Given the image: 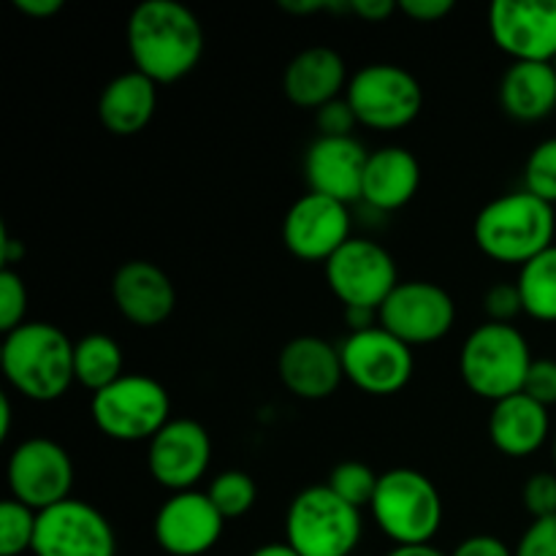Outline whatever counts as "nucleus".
Returning a JSON list of instances; mask_svg holds the SVG:
<instances>
[{
  "label": "nucleus",
  "mask_w": 556,
  "mask_h": 556,
  "mask_svg": "<svg viewBox=\"0 0 556 556\" xmlns=\"http://www.w3.org/2000/svg\"><path fill=\"white\" fill-rule=\"evenodd\" d=\"M125 38L136 71L150 76L155 85L185 79L204 54V27L199 16L177 0H144L136 5Z\"/></svg>",
  "instance_id": "obj_1"
},
{
  "label": "nucleus",
  "mask_w": 556,
  "mask_h": 556,
  "mask_svg": "<svg viewBox=\"0 0 556 556\" xmlns=\"http://www.w3.org/2000/svg\"><path fill=\"white\" fill-rule=\"evenodd\" d=\"M3 378L30 402H54L68 394L74 378V342L43 320H25L0 348Z\"/></svg>",
  "instance_id": "obj_2"
},
{
  "label": "nucleus",
  "mask_w": 556,
  "mask_h": 556,
  "mask_svg": "<svg viewBox=\"0 0 556 556\" xmlns=\"http://www.w3.org/2000/svg\"><path fill=\"white\" fill-rule=\"evenodd\" d=\"M556 212L527 190L489 201L472 223V239L486 258L525 266L554 248Z\"/></svg>",
  "instance_id": "obj_3"
},
{
  "label": "nucleus",
  "mask_w": 556,
  "mask_h": 556,
  "mask_svg": "<svg viewBox=\"0 0 556 556\" xmlns=\"http://www.w3.org/2000/svg\"><path fill=\"white\" fill-rule=\"evenodd\" d=\"M532 362L527 337L514 324L492 320L472 329L459 353L462 380L472 394L489 402L521 394Z\"/></svg>",
  "instance_id": "obj_4"
},
{
  "label": "nucleus",
  "mask_w": 556,
  "mask_h": 556,
  "mask_svg": "<svg viewBox=\"0 0 556 556\" xmlns=\"http://www.w3.org/2000/svg\"><path fill=\"white\" fill-rule=\"evenodd\" d=\"M369 508L378 530L396 546H429L443 527L438 486L410 467L383 472Z\"/></svg>",
  "instance_id": "obj_5"
},
{
  "label": "nucleus",
  "mask_w": 556,
  "mask_h": 556,
  "mask_svg": "<svg viewBox=\"0 0 556 556\" xmlns=\"http://www.w3.org/2000/svg\"><path fill=\"white\" fill-rule=\"evenodd\" d=\"M362 510L329 486H307L291 500L286 543L302 556H351L362 543Z\"/></svg>",
  "instance_id": "obj_6"
},
{
  "label": "nucleus",
  "mask_w": 556,
  "mask_h": 556,
  "mask_svg": "<svg viewBox=\"0 0 556 556\" xmlns=\"http://www.w3.org/2000/svg\"><path fill=\"white\" fill-rule=\"evenodd\" d=\"M92 421L98 432L117 443H150L172 421V396L147 375H123L92 394Z\"/></svg>",
  "instance_id": "obj_7"
},
{
  "label": "nucleus",
  "mask_w": 556,
  "mask_h": 556,
  "mask_svg": "<svg viewBox=\"0 0 556 556\" xmlns=\"http://www.w3.org/2000/svg\"><path fill=\"white\" fill-rule=\"evenodd\" d=\"M348 103L358 125L372 130L407 128L421 114V81L394 63H372L358 68L348 81Z\"/></svg>",
  "instance_id": "obj_8"
},
{
  "label": "nucleus",
  "mask_w": 556,
  "mask_h": 556,
  "mask_svg": "<svg viewBox=\"0 0 556 556\" xmlns=\"http://www.w3.org/2000/svg\"><path fill=\"white\" fill-rule=\"evenodd\" d=\"M326 282L342 307H362L378 313L386 299L400 286L396 261L383 244L351 237L329 261Z\"/></svg>",
  "instance_id": "obj_9"
},
{
  "label": "nucleus",
  "mask_w": 556,
  "mask_h": 556,
  "mask_svg": "<svg viewBox=\"0 0 556 556\" xmlns=\"http://www.w3.org/2000/svg\"><path fill=\"white\" fill-rule=\"evenodd\" d=\"M340 356L345 378L369 396L400 394L416 369L413 348L389 334L383 326L348 334L340 345Z\"/></svg>",
  "instance_id": "obj_10"
},
{
  "label": "nucleus",
  "mask_w": 556,
  "mask_h": 556,
  "mask_svg": "<svg viewBox=\"0 0 556 556\" xmlns=\"http://www.w3.org/2000/svg\"><path fill=\"white\" fill-rule=\"evenodd\" d=\"M11 500L27 505L36 514L71 500L74 462L60 443L49 438L22 440L9 456Z\"/></svg>",
  "instance_id": "obj_11"
},
{
  "label": "nucleus",
  "mask_w": 556,
  "mask_h": 556,
  "mask_svg": "<svg viewBox=\"0 0 556 556\" xmlns=\"http://www.w3.org/2000/svg\"><path fill=\"white\" fill-rule=\"evenodd\" d=\"M456 324V304L443 286L429 280H405L378 309V326L405 345H432Z\"/></svg>",
  "instance_id": "obj_12"
},
{
  "label": "nucleus",
  "mask_w": 556,
  "mask_h": 556,
  "mask_svg": "<svg viewBox=\"0 0 556 556\" xmlns=\"http://www.w3.org/2000/svg\"><path fill=\"white\" fill-rule=\"evenodd\" d=\"M33 556H117V535L106 516L81 500H65L38 514Z\"/></svg>",
  "instance_id": "obj_13"
},
{
  "label": "nucleus",
  "mask_w": 556,
  "mask_h": 556,
  "mask_svg": "<svg viewBox=\"0 0 556 556\" xmlns=\"http://www.w3.org/2000/svg\"><path fill=\"white\" fill-rule=\"evenodd\" d=\"M489 33L494 47L514 63H554L556 0H494Z\"/></svg>",
  "instance_id": "obj_14"
},
{
  "label": "nucleus",
  "mask_w": 556,
  "mask_h": 556,
  "mask_svg": "<svg viewBox=\"0 0 556 556\" xmlns=\"http://www.w3.org/2000/svg\"><path fill=\"white\" fill-rule=\"evenodd\" d=\"M212 462L210 432L193 418H172L147 448L150 476L172 494L193 492Z\"/></svg>",
  "instance_id": "obj_15"
},
{
  "label": "nucleus",
  "mask_w": 556,
  "mask_h": 556,
  "mask_svg": "<svg viewBox=\"0 0 556 556\" xmlns=\"http://www.w3.org/2000/svg\"><path fill=\"white\" fill-rule=\"evenodd\" d=\"M351 239V212L326 195L307 193L288 210L282 220V242L288 253L307 264L329 261Z\"/></svg>",
  "instance_id": "obj_16"
},
{
  "label": "nucleus",
  "mask_w": 556,
  "mask_h": 556,
  "mask_svg": "<svg viewBox=\"0 0 556 556\" xmlns=\"http://www.w3.org/2000/svg\"><path fill=\"white\" fill-rule=\"evenodd\" d=\"M226 519L206 492L172 494L152 521L157 546L168 556H204L220 543Z\"/></svg>",
  "instance_id": "obj_17"
},
{
  "label": "nucleus",
  "mask_w": 556,
  "mask_h": 556,
  "mask_svg": "<svg viewBox=\"0 0 556 556\" xmlns=\"http://www.w3.org/2000/svg\"><path fill=\"white\" fill-rule=\"evenodd\" d=\"M367 161L369 152L353 136L345 139L318 136L304 152V179L309 193L326 195L340 204H353L362 199Z\"/></svg>",
  "instance_id": "obj_18"
},
{
  "label": "nucleus",
  "mask_w": 556,
  "mask_h": 556,
  "mask_svg": "<svg viewBox=\"0 0 556 556\" xmlns=\"http://www.w3.org/2000/svg\"><path fill=\"white\" fill-rule=\"evenodd\" d=\"M277 375L293 396L320 402L340 389L345 369H342L340 348L324 337L302 334L282 345L277 356Z\"/></svg>",
  "instance_id": "obj_19"
},
{
  "label": "nucleus",
  "mask_w": 556,
  "mask_h": 556,
  "mask_svg": "<svg viewBox=\"0 0 556 556\" xmlns=\"http://www.w3.org/2000/svg\"><path fill=\"white\" fill-rule=\"evenodd\" d=\"M112 299L125 320L139 329L166 324L177 307V291L166 271L152 261H125L112 280Z\"/></svg>",
  "instance_id": "obj_20"
},
{
  "label": "nucleus",
  "mask_w": 556,
  "mask_h": 556,
  "mask_svg": "<svg viewBox=\"0 0 556 556\" xmlns=\"http://www.w3.org/2000/svg\"><path fill=\"white\" fill-rule=\"evenodd\" d=\"M348 68L340 52L331 47L302 49L282 74V92L288 101L299 109H315L318 112L326 103L337 101L345 90Z\"/></svg>",
  "instance_id": "obj_21"
},
{
  "label": "nucleus",
  "mask_w": 556,
  "mask_h": 556,
  "mask_svg": "<svg viewBox=\"0 0 556 556\" xmlns=\"http://www.w3.org/2000/svg\"><path fill=\"white\" fill-rule=\"evenodd\" d=\"M552 438V418L548 407L530 400L527 394H514L503 402H494L489 416V440L500 454L510 459H525L538 454Z\"/></svg>",
  "instance_id": "obj_22"
},
{
  "label": "nucleus",
  "mask_w": 556,
  "mask_h": 556,
  "mask_svg": "<svg viewBox=\"0 0 556 556\" xmlns=\"http://www.w3.org/2000/svg\"><path fill=\"white\" fill-rule=\"evenodd\" d=\"M421 185V163L405 147H380L369 152L364 172L362 201L372 210L396 212L410 204Z\"/></svg>",
  "instance_id": "obj_23"
},
{
  "label": "nucleus",
  "mask_w": 556,
  "mask_h": 556,
  "mask_svg": "<svg viewBox=\"0 0 556 556\" xmlns=\"http://www.w3.org/2000/svg\"><path fill=\"white\" fill-rule=\"evenodd\" d=\"M155 106L157 85L134 68L106 81L98 98V119L112 136H136L150 125Z\"/></svg>",
  "instance_id": "obj_24"
},
{
  "label": "nucleus",
  "mask_w": 556,
  "mask_h": 556,
  "mask_svg": "<svg viewBox=\"0 0 556 556\" xmlns=\"http://www.w3.org/2000/svg\"><path fill=\"white\" fill-rule=\"evenodd\" d=\"M500 103L519 123H541L556 109L554 63H514L500 79Z\"/></svg>",
  "instance_id": "obj_25"
},
{
  "label": "nucleus",
  "mask_w": 556,
  "mask_h": 556,
  "mask_svg": "<svg viewBox=\"0 0 556 556\" xmlns=\"http://www.w3.org/2000/svg\"><path fill=\"white\" fill-rule=\"evenodd\" d=\"M74 378L98 394L123 378V351L109 334H87L74 342Z\"/></svg>",
  "instance_id": "obj_26"
},
{
  "label": "nucleus",
  "mask_w": 556,
  "mask_h": 556,
  "mask_svg": "<svg viewBox=\"0 0 556 556\" xmlns=\"http://www.w3.org/2000/svg\"><path fill=\"white\" fill-rule=\"evenodd\" d=\"M516 286L530 318L556 324V244L521 266Z\"/></svg>",
  "instance_id": "obj_27"
},
{
  "label": "nucleus",
  "mask_w": 556,
  "mask_h": 556,
  "mask_svg": "<svg viewBox=\"0 0 556 556\" xmlns=\"http://www.w3.org/2000/svg\"><path fill=\"white\" fill-rule=\"evenodd\" d=\"M206 494H210L212 505L220 510L223 519L231 521L250 514V508L255 505V497H258V486H255V481L248 472L226 470L210 483Z\"/></svg>",
  "instance_id": "obj_28"
},
{
  "label": "nucleus",
  "mask_w": 556,
  "mask_h": 556,
  "mask_svg": "<svg viewBox=\"0 0 556 556\" xmlns=\"http://www.w3.org/2000/svg\"><path fill=\"white\" fill-rule=\"evenodd\" d=\"M380 476L364 462H342L331 470L329 483L326 486L337 494L340 500H345L348 505H353L356 510L369 508L378 492Z\"/></svg>",
  "instance_id": "obj_29"
},
{
  "label": "nucleus",
  "mask_w": 556,
  "mask_h": 556,
  "mask_svg": "<svg viewBox=\"0 0 556 556\" xmlns=\"http://www.w3.org/2000/svg\"><path fill=\"white\" fill-rule=\"evenodd\" d=\"M38 514L16 500L0 505V556H22L33 552Z\"/></svg>",
  "instance_id": "obj_30"
},
{
  "label": "nucleus",
  "mask_w": 556,
  "mask_h": 556,
  "mask_svg": "<svg viewBox=\"0 0 556 556\" xmlns=\"http://www.w3.org/2000/svg\"><path fill=\"white\" fill-rule=\"evenodd\" d=\"M525 190L546 204H556V136L541 141L527 157Z\"/></svg>",
  "instance_id": "obj_31"
},
{
  "label": "nucleus",
  "mask_w": 556,
  "mask_h": 556,
  "mask_svg": "<svg viewBox=\"0 0 556 556\" xmlns=\"http://www.w3.org/2000/svg\"><path fill=\"white\" fill-rule=\"evenodd\" d=\"M27 315V288L14 269H0V329L3 334L20 329Z\"/></svg>",
  "instance_id": "obj_32"
},
{
  "label": "nucleus",
  "mask_w": 556,
  "mask_h": 556,
  "mask_svg": "<svg viewBox=\"0 0 556 556\" xmlns=\"http://www.w3.org/2000/svg\"><path fill=\"white\" fill-rule=\"evenodd\" d=\"M521 500H525V508L532 521L556 516V472H535L527 478Z\"/></svg>",
  "instance_id": "obj_33"
},
{
  "label": "nucleus",
  "mask_w": 556,
  "mask_h": 556,
  "mask_svg": "<svg viewBox=\"0 0 556 556\" xmlns=\"http://www.w3.org/2000/svg\"><path fill=\"white\" fill-rule=\"evenodd\" d=\"M483 309H486L492 324H514L516 315L525 313L521 293L516 282H497L483 296Z\"/></svg>",
  "instance_id": "obj_34"
},
{
  "label": "nucleus",
  "mask_w": 556,
  "mask_h": 556,
  "mask_svg": "<svg viewBox=\"0 0 556 556\" xmlns=\"http://www.w3.org/2000/svg\"><path fill=\"white\" fill-rule=\"evenodd\" d=\"M315 125H318L320 136L345 139V136H353V128L358 125V119L351 103H348V98H337V101L326 103V106H320L315 112Z\"/></svg>",
  "instance_id": "obj_35"
},
{
  "label": "nucleus",
  "mask_w": 556,
  "mask_h": 556,
  "mask_svg": "<svg viewBox=\"0 0 556 556\" xmlns=\"http://www.w3.org/2000/svg\"><path fill=\"white\" fill-rule=\"evenodd\" d=\"M516 556H556V516L535 519L514 548Z\"/></svg>",
  "instance_id": "obj_36"
},
{
  "label": "nucleus",
  "mask_w": 556,
  "mask_h": 556,
  "mask_svg": "<svg viewBox=\"0 0 556 556\" xmlns=\"http://www.w3.org/2000/svg\"><path fill=\"white\" fill-rule=\"evenodd\" d=\"M521 394L541 402L543 407L556 405V358H535L532 362Z\"/></svg>",
  "instance_id": "obj_37"
},
{
  "label": "nucleus",
  "mask_w": 556,
  "mask_h": 556,
  "mask_svg": "<svg viewBox=\"0 0 556 556\" xmlns=\"http://www.w3.org/2000/svg\"><path fill=\"white\" fill-rule=\"evenodd\" d=\"M400 11L410 20L429 25V22L445 20L454 11V3L451 0H402Z\"/></svg>",
  "instance_id": "obj_38"
},
{
  "label": "nucleus",
  "mask_w": 556,
  "mask_h": 556,
  "mask_svg": "<svg viewBox=\"0 0 556 556\" xmlns=\"http://www.w3.org/2000/svg\"><path fill=\"white\" fill-rule=\"evenodd\" d=\"M451 556H516L508 543L494 535H470L451 552Z\"/></svg>",
  "instance_id": "obj_39"
},
{
  "label": "nucleus",
  "mask_w": 556,
  "mask_h": 556,
  "mask_svg": "<svg viewBox=\"0 0 556 556\" xmlns=\"http://www.w3.org/2000/svg\"><path fill=\"white\" fill-rule=\"evenodd\" d=\"M280 9L296 16H313L324 14V11H348L351 14V0H280Z\"/></svg>",
  "instance_id": "obj_40"
},
{
  "label": "nucleus",
  "mask_w": 556,
  "mask_h": 556,
  "mask_svg": "<svg viewBox=\"0 0 556 556\" xmlns=\"http://www.w3.org/2000/svg\"><path fill=\"white\" fill-rule=\"evenodd\" d=\"M394 11H400V3L394 0H351V14L364 22H383Z\"/></svg>",
  "instance_id": "obj_41"
},
{
  "label": "nucleus",
  "mask_w": 556,
  "mask_h": 556,
  "mask_svg": "<svg viewBox=\"0 0 556 556\" xmlns=\"http://www.w3.org/2000/svg\"><path fill=\"white\" fill-rule=\"evenodd\" d=\"M14 9L30 20H49L63 11V0H14Z\"/></svg>",
  "instance_id": "obj_42"
},
{
  "label": "nucleus",
  "mask_w": 556,
  "mask_h": 556,
  "mask_svg": "<svg viewBox=\"0 0 556 556\" xmlns=\"http://www.w3.org/2000/svg\"><path fill=\"white\" fill-rule=\"evenodd\" d=\"M375 320H378V313H375V309L345 307V324L351 326V334H356V331L372 329Z\"/></svg>",
  "instance_id": "obj_43"
},
{
  "label": "nucleus",
  "mask_w": 556,
  "mask_h": 556,
  "mask_svg": "<svg viewBox=\"0 0 556 556\" xmlns=\"http://www.w3.org/2000/svg\"><path fill=\"white\" fill-rule=\"evenodd\" d=\"M386 556H451V554H443L440 548H434L432 543H429V546H394Z\"/></svg>",
  "instance_id": "obj_44"
},
{
  "label": "nucleus",
  "mask_w": 556,
  "mask_h": 556,
  "mask_svg": "<svg viewBox=\"0 0 556 556\" xmlns=\"http://www.w3.org/2000/svg\"><path fill=\"white\" fill-rule=\"evenodd\" d=\"M250 556H302L293 546L288 543H266V546H258Z\"/></svg>",
  "instance_id": "obj_45"
},
{
  "label": "nucleus",
  "mask_w": 556,
  "mask_h": 556,
  "mask_svg": "<svg viewBox=\"0 0 556 556\" xmlns=\"http://www.w3.org/2000/svg\"><path fill=\"white\" fill-rule=\"evenodd\" d=\"M11 434V400L9 394L0 396V440H5Z\"/></svg>",
  "instance_id": "obj_46"
},
{
  "label": "nucleus",
  "mask_w": 556,
  "mask_h": 556,
  "mask_svg": "<svg viewBox=\"0 0 556 556\" xmlns=\"http://www.w3.org/2000/svg\"><path fill=\"white\" fill-rule=\"evenodd\" d=\"M552 456H554V467H556V432H554V438H552Z\"/></svg>",
  "instance_id": "obj_47"
},
{
  "label": "nucleus",
  "mask_w": 556,
  "mask_h": 556,
  "mask_svg": "<svg viewBox=\"0 0 556 556\" xmlns=\"http://www.w3.org/2000/svg\"><path fill=\"white\" fill-rule=\"evenodd\" d=\"M554 71H556V60H554Z\"/></svg>",
  "instance_id": "obj_48"
}]
</instances>
